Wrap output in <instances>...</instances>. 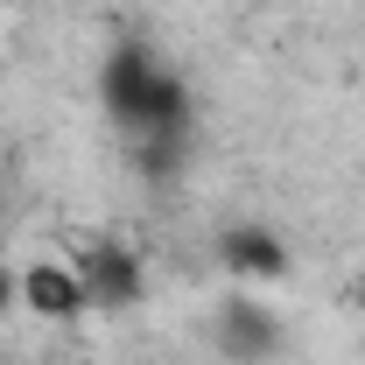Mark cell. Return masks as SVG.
Segmentation results:
<instances>
[{"label":"cell","mask_w":365,"mask_h":365,"mask_svg":"<svg viewBox=\"0 0 365 365\" xmlns=\"http://www.w3.org/2000/svg\"><path fill=\"white\" fill-rule=\"evenodd\" d=\"M21 302L36 317H49V323H71V317L91 309V295H85V281H78L71 260H29L21 267Z\"/></svg>","instance_id":"cell-3"},{"label":"cell","mask_w":365,"mask_h":365,"mask_svg":"<svg viewBox=\"0 0 365 365\" xmlns=\"http://www.w3.org/2000/svg\"><path fill=\"white\" fill-rule=\"evenodd\" d=\"M359 302H365V295H359Z\"/></svg>","instance_id":"cell-7"},{"label":"cell","mask_w":365,"mask_h":365,"mask_svg":"<svg viewBox=\"0 0 365 365\" xmlns=\"http://www.w3.org/2000/svg\"><path fill=\"white\" fill-rule=\"evenodd\" d=\"M225 267L239 274V281H274V274L288 267V253L274 246L267 232H232V246H225Z\"/></svg>","instance_id":"cell-4"},{"label":"cell","mask_w":365,"mask_h":365,"mask_svg":"<svg viewBox=\"0 0 365 365\" xmlns=\"http://www.w3.org/2000/svg\"><path fill=\"white\" fill-rule=\"evenodd\" d=\"M71 267L85 281L91 302H106V309H120V302H140V260L120 246V239H106V232H85L78 246H71Z\"/></svg>","instance_id":"cell-2"},{"label":"cell","mask_w":365,"mask_h":365,"mask_svg":"<svg viewBox=\"0 0 365 365\" xmlns=\"http://www.w3.org/2000/svg\"><path fill=\"white\" fill-rule=\"evenodd\" d=\"M14 302H21V274H7V267H0V317H7Z\"/></svg>","instance_id":"cell-6"},{"label":"cell","mask_w":365,"mask_h":365,"mask_svg":"<svg viewBox=\"0 0 365 365\" xmlns=\"http://www.w3.org/2000/svg\"><path fill=\"white\" fill-rule=\"evenodd\" d=\"M225 344L239 351V344H253L246 359H267L274 351V323L253 309V295H232V309H225Z\"/></svg>","instance_id":"cell-5"},{"label":"cell","mask_w":365,"mask_h":365,"mask_svg":"<svg viewBox=\"0 0 365 365\" xmlns=\"http://www.w3.org/2000/svg\"><path fill=\"white\" fill-rule=\"evenodd\" d=\"M106 106H113V120L140 140H176L182 120H190V91H182L176 71H162V63H148L140 49L127 56H113V71H106Z\"/></svg>","instance_id":"cell-1"}]
</instances>
